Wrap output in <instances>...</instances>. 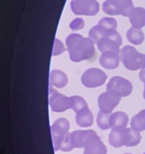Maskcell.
Instances as JSON below:
<instances>
[{
	"instance_id": "15",
	"label": "cell",
	"mask_w": 145,
	"mask_h": 154,
	"mask_svg": "<svg viewBox=\"0 0 145 154\" xmlns=\"http://www.w3.org/2000/svg\"><path fill=\"white\" fill-rule=\"evenodd\" d=\"M93 114L88 106L82 108L76 112V122L79 126L82 128L91 126L93 124Z\"/></svg>"
},
{
	"instance_id": "2",
	"label": "cell",
	"mask_w": 145,
	"mask_h": 154,
	"mask_svg": "<svg viewBox=\"0 0 145 154\" xmlns=\"http://www.w3.org/2000/svg\"><path fill=\"white\" fill-rule=\"evenodd\" d=\"M66 44L70 60L73 62L92 58L95 53L94 42L90 38H85L79 34L68 35Z\"/></svg>"
},
{
	"instance_id": "14",
	"label": "cell",
	"mask_w": 145,
	"mask_h": 154,
	"mask_svg": "<svg viewBox=\"0 0 145 154\" xmlns=\"http://www.w3.org/2000/svg\"><path fill=\"white\" fill-rule=\"evenodd\" d=\"M133 28L140 29L145 26V9L140 7L134 8L128 16Z\"/></svg>"
},
{
	"instance_id": "19",
	"label": "cell",
	"mask_w": 145,
	"mask_h": 154,
	"mask_svg": "<svg viewBox=\"0 0 145 154\" xmlns=\"http://www.w3.org/2000/svg\"><path fill=\"white\" fill-rule=\"evenodd\" d=\"M126 37L131 43L136 45L141 44L144 39V35L141 29L133 27L128 29L126 33Z\"/></svg>"
},
{
	"instance_id": "27",
	"label": "cell",
	"mask_w": 145,
	"mask_h": 154,
	"mask_svg": "<svg viewBox=\"0 0 145 154\" xmlns=\"http://www.w3.org/2000/svg\"><path fill=\"white\" fill-rule=\"evenodd\" d=\"M143 98L145 99V82H144V89H143Z\"/></svg>"
},
{
	"instance_id": "4",
	"label": "cell",
	"mask_w": 145,
	"mask_h": 154,
	"mask_svg": "<svg viewBox=\"0 0 145 154\" xmlns=\"http://www.w3.org/2000/svg\"><path fill=\"white\" fill-rule=\"evenodd\" d=\"M119 57L125 67L129 70L145 67V54L138 52L131 45H125L121 49Z\"/></svg>"
},
{
	"instance_id": "24",
	"label": "cell",
	"mask_w": 145,
	"mask_h": 154,
	"mask_svg": "<svg viewBox=\"0 0 145 154\" xmlns=\"http://www.w3.org/2000/svg\"><path fill=\"white\" fill-rule=\"evenodd\" d=\"M64 51H65V48L64 46H63V44H62V42H60L57 38H55V40H54V49H53L52 56L58 55V54L63 53Z\"/></svg>"
},
{
	"instance_id": "6",
	"label": "cell",
	"mask_w": 145,
	"mask_h": 154,
	"mask_svg": "<svg viewBox=\"0 0 145 154\" xmlns=\"http://www.w3.org/2000/svg\"><path fill=\"white\" fill-rule=\"evenodd\" d=\"M49 105L53 112H61L74 106V97H66L54 90L50 85Z\"/></svg>"
},
{
	"instance_id": "10",
	"label": "cell",
	"mask_w": 145,
	"mask_h": 154,
	"mask_svg": "<svg viewBox=\"0 0 145 154\" xmlns=\"http://www.w3.org/2000/svg\"><path fill=\"white\" fill-rule=\"evenodd\" d=\"M121 96L115 91H109L100 94L98 97L100 111L104 113H110L119 103Z\"/></svg>"
},
{
	"instance_id": "8",
	"label": "cell",
	"mask_w": 145,
	"mask_h": 154,
	"mask_svg": "<svg viewBox=\"0 0 145 154\" xmlns=\"http://www.w3.org/2000/svg\"><path fill=\"white\" fill-rule=\"evenodd\" d=\"M69 128V122L64 118L57 119L51 126V137H52L53 146L54 151L60 149V144L68 133Z\"/></svg>"
},
{
	"instance_id": "3",
	"label": "cell",
	"mask_w": 145,
	"mask_h": 154,
	"mask_svg": "<svg viewBox=\"0 0 145 154\" xmlns=\"http://www.w3.org/2000/svg\"><path fill=\"white\" fill-rule=\"evenodd\" d=\"M141 135L132 128H115L109 134V143L114 147L135 146L140 143Z\"/></svg>"
},
{
	"instance_id": "21",
	"label": "cell",
	"mask_w": 145,
	"mask_h": 154,
	"mask_svg": "<svg viewBox=\"0 0 145 154\" xmlns=\"http://www.w3.org/2000/svg\"><path fill=\"white\" fill-rule=\"evenodd\" d=\"M112 112L110 113H104L101 111H99L97 116V125L100 129L106 130L110 128V117Z\"/></svg>"
},
{
	"instance_id": "5",
	"label": "cell",
	"mask_w": 145,
	"mask_h": 154,
	"mask_svg": "<svg viewBox=\"0 0 145 154\" xmlns=\"http://www.w3.org/2000/svg\"><path fill=\"white\" fill-rule=\"evenodd\" d=\"M103 12L110 15L127 17L134 8L131 0H106L103 3Z\"/></svg>"
},
{
	"instance_id": "7",
	"label": "cell",
	"mask_w": 145,
	"mask_h": 154,
	"mask_svg": "<svg viewBox=\"0 0 145 154\" xmlns=\"http://www.w3.org/2000/svg\"><path fill=\"white\" fill-rule=\"evenodd\" d=\"M70 8L76 15L94 16L99 11L98 2L96 0H72Z\"/></svg>"
},
{
	"instance_id": "20",
	"label": "cell",
	"mask_w": 145,
	"mask_h": 154,
	"mask_svg": "<svg viewBox=\"0 0 145 154\" xmlns=\"http://www.w3.org/2000/svg\"><path fill=\"white\" fill-rule=\"evenodd\" d=\"M131 127L137 131L145 130V109L134 116L131 121Z\"/></svg>"
},
{
	"instance_id": "1",
	"label": "cell",
	"mask_w": 145,
	"mask_h": 154,
	"mask_svg": "<svg viewBox=\"0 0 145 154\" xmlns=\"http://www.w3.org/2000/svg\"><path fill=\"white\" fill-rule=\"evenodd\" d=\"M117 23L114 18L103 17L97 25L93 26L88 32V36L97 44V48L101 52L114 51L119 52L122 38L116 31Z\"/></svg>"
},
{
	"instance_id": "12",
	"label": "cell",
	"mask_w": 145,
	"mask_h": 154,
	"mask_svg": "<svg viewBox=\"0 0 145 154\" xmlns=\"http://www.w3.org/2000/svg\"><path fill=\"white\" fill-rule=\"evenodd\" d=\"M133 87L131 82L120 76H114L107 83L106 91H115L121 96L126 97L131 94Z\"/></svg>"
},
{
	"instance_id": "9",
	"label": "cell",
	"mask_w": 145,
	"mask_h": 154,
	"mask_svg": "<svg viewBox=\"0 0 145 154\" xmlns=\"http://www.w3.org/2000/svg\"><path fill=\"white\" fill-rule=\"evenodd\" d=\"M106 75L103 71L97 68H90L82 74V83L87 88H96L103 85L106 79Z\"/></svg>"
},
{
	"instance_id": "23",
	"label": "cell",
	"mask_w": 145,
	"mask_h": 154,
	"mask_svg": "<svg viewBox=\"0 0 145 154\" xmlns=\"http://www.w3.org/2000/svg\"><path fill=\"white\" fill-rule=\"evenodd\" d=\"M73 97H74V106H73L72 109L76 112L82 109V108L88 106L86 101L82 97H80V96H73Z\"/></svg>"
},
{
	"instance_id": "28",
	"label": "cell",
	"mask_w": 145,
	"mask_h": 154,
	"mask_svg": "<svg viewBox=\"0 0 145 154\" xmlns=\"http://www.w3.org/2000/svg\"><path fill=\"white\" fill-rule=\"evenodd\" d=\"M124 154H131V153H124Z\"/></svg>"
},
{
	"instance_id": "29",
	"label": "cell",
	"mask_w": 145,
	"mask_h": 154,
	"mask_svg": "<svg viewBox=\"0 0 145 154\" xmlns=\"http://www.w3.org/2000/svg\"><path fill=\"white\" fill-rule=\"evenodd\" d=\"M143 154H145V152H144V153H143Z\"/></svg>"
},
{
	"instance_id": "18",
	"label": "cell",
	"mask_w": 145,
	"mask_h": 154,
	"mask_svg": "<svg viewBox=\"0 0 145 154\" xmlns=\"http://www.w3.org/2000/svg\"><path fill=\"white\" fill-rule=\"evenodd\" d=\"M128 122V117L125 112H116L110 117V128H125Z\"/></svg>"
},
{
	"instance_id": "17",
	"label": "cell",
	"mask_w": 145,
	"mask_h": 154,
	"mask_svg": "<svg viewBox=\"0 0 145 154\" xmlns=\"http://www.w3.org/2000/svg\"><path fill=\"white\" fill-rule=\"evenodd\" d=\"M91 130L87 131H75L70 133V142L73 148L84 147L86 137L89 134Z\"/></svg>"
},
{
	"instance_id": "11",
	"label": "cell",
	"mask_w": 145,
	"mask_h": 154,
	"mask_svg": "<svg viewBox=\"0 0 145 154\" xmlns=\"http://www.w3.org/2000/svg\"><path fill=\"white\" fill-rule=\"evenodd\" d=\"M83 154H106V148L94 130L90 131L84 144Z\"/></svg>"
},
{
	"instance_id": "25",
	"label": "cell",
	"mask_w": 145,
	"mask_h": 154,
	"mask_svg": "<svg viewBox=\"0 0 145 154\" xmlns=\"http://www.w3.org/2000/svg\"><path fill=\"white\" fill-rule=\"evenodd\" d=\"M84 25H85L84 20H82V18H76L71 22L70 25H69V27H70L71 29H72V30L76 31L79 30V29H82Z\"/></svg>"
},
{
	"instance_id": "13",
	"label": "cell",
	"mask_w": 145,
	"mask_h": 154,
	"mask_svg": "<svg viewBox=\"0 0 145 154\" xmlns=\"http://www.w3.org/2000/svg\"><path fill=\"white\" fill-rule=\"evenodd\" d=\"M119 60V52L114 51H103L99 59L100 65L107 69H113L118 67Z\"/></svg>"
},
{
	"instance_id": "16",
	"label": "cell",
	"mask_w": 145,
	"mask_h": 154,
	"mask_svg": "<svg viewBox=\"0 0 145 154\" xmlns=\"http://www.w3.org/2000/svg\"><path fill=\"white\" fill-rule=\"evenodd\" d=\"M49 82L50 85H54L57 88H61L66 86L68 82V79L66 74L63 71L54 69L50 72Z\"/></svg>"
},
{
	"instance_id": "26",
	"label": "cell",
	"mask_w": 145,
	"mask_h": 154,
	"mask_svg": "<svg viewBox=\"0 0 145 154\" xmlns=\"http://www.w3.org/2000/svg\"><path fill=\"white\" fill-rule=\"evenodd\" d=\"M139 78H140V81L145 82V67H143L139 72Z\"/></svg>"
},
{
	"instance_id": "22",
	"label": "cell",
	"mask_w": 145,
	"mask_h": 154,
	"mask_svg": "<svg viewBox=\"0 0 145 154\" xmlns=\"http://www.w3.org/2000/svg\"><path fill=\"white\" fill-rule=\"evenodd\" d=\"M72 149H74L73 146H72L70 142V133L68 132L67 134L65 135L64 138H63V141H62L61 144H60V149L63 151V152H69L71 151Z\"/></svg>"
}]
</instances>
